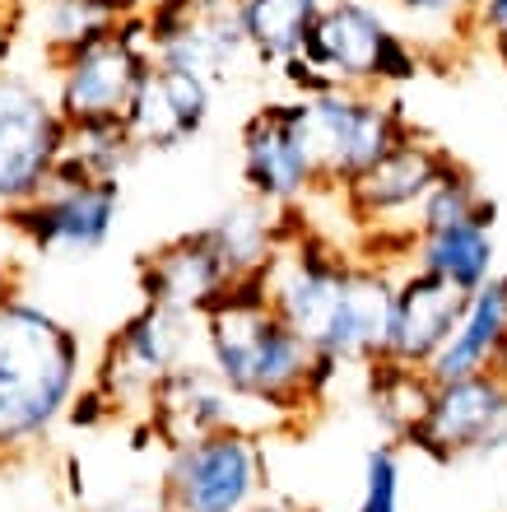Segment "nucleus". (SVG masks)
Returning a JSON list of instances; mask_svg holds the SVG:
<instances>
[{
    "instance_id": "obj_1",
    "label": "nucleus",
    "mask_w": 507,
    "mask_h": 512,
    "mask_svg": "<svg viewBox=\"0 0 507 512\" xmlns=\"http://www.w3.org/2000/svg\"><path fill=\"white\" fill-rule=\"evenodd\" d=\"M396 275L377 256L340 252L317 233L294 229L284 238L275 266L266 270L270 303L298 336L340 368H368L387 359Z\"/></svg>"
},
{
    "instance_id": "obj_2",
    "label": "nucleus",
    "mask_w": 507,
    "mask_h": 512,
    "mask_svg": "<svg viewBox=\"0 0 507 512\" xmlns=\"http://www.w3.org/2000/svg\"><path fill=\"white\" fill-rule=\"evenodd\" d=\"M201 354L242 405H261L280 419L317 405L340 373L335 359H321L275 312L266 275L238 280L219 308L205 312Z\"/></svg>"
},
{
    "instance_id": "obj_3",
    "label": "nucleus",
    "mask_w": 507,
    "mask_h": 512,
    "mask_svg": "<svg viewBox=\"0 0 507 512\" xmlns=\"http://www.w3.org/2000/svg\"><path fill=\"white\" fill-rule=\"evenodd\" d=\"M84 345L24 294H0V457L42 443L75 410Z\"/></svg>"
},
{
    "instance_id": "obj_4",
    "label": "nucleus",
    "mask_w": 507,
    "mask_h": 512,
    "mask_svg": "<svg viewBox=\"0 0 507 512\" xmlns=\"http://www.w3.org/2000/svg\"><path fill=\"white\" fill-rule=\"evenodd\" d=\"M428 66H433L428 47L405 24H396V14L382 0H331L307 47L280 66V80L294 94H321V89L391 94L419 80Z\"/></svg>"
},
{
    "instance_id": "obj_5",
    "label": "nucleus",
    "mask_w": 507,
    "mask_h": 512,
    "mask_svg": "<svg viewBox=\"0 0 507 512\" xmlns=\"http://www.w3.org/2000/svg\"><path fill=\"white\" fill-rule=\"evenodd\" d=\"M154 70V47L145 33V14L117 24L103 38L84 42L75 52L52 56V94L70 126L126 122L140 84Z\"/></svg>"
},
{
    "instance_id": "obj_6",
    "label": "nucleus",
    "mask_w": 507,
    "mask_h": 512,
    "mask_svg": "<svg viewBox=\"0 0 507 512\" xmlns=\"http://www.w3.org/2000/svg\"><path fill=\"white\" fill-rule=\"evenodd\" d=\"M298 98H303L307 135L321 163V182L331 191L359 182L414 131L401 103L377 89H321V94Z\"/></svg>"
},
{
    "instance_id": "obj_7",
    "label": "nucleus",
    "mask_w": 507,
    "mask_h": 512,
    "mask_svg": "<svg viewBox=\"0 0 507 512\" xmlns=\"http://www.w3.org/2000/svg\"><path fill=\"white\" fill-rule=\"evenodd\" d=\"M266 452L256 429H219L173 447L163 471V512H252L266 503Z\"/></svg>"
},
{
    "instance_id": "obj_8",
    "label": "nucleus",
    "mask_w": 507,
    "mask_h": 512,
    "mask_svg": "<svg viewBox=\"0 0 507 512\" xmlns=\"http://www.w3.org/2000/svg\"><path fill=\"white\" fill-rule=\"evenodd\" d=\"M66 149L70 122L52 89L24 70H0V210L10 215L52 187Z\"/></svg>"
},
{
    "instance_id": "obj_9",
    "label": "nucleus",
    "mask_w": 507,
    "mask_h": 512,
    "mask_svg": "<svg viewBox=\"0 0 507 512\" xmlns=\"http://www.w3.org/2000/svg\"><path fill=\"white\" fill-rule=\"evenodd\" d=\"M145 33L154 61L196 70L214 84L242 66H261L247 42L242 0H154L145 5Z\"/></svg>"
},
{
    "instance_id": "obj_10",
    "label": "nucleus",
    "mask_w": 507,
    "mask_h": 512,
    "mask_svg": "<svg viewBox=\"0 0 507 512\" xmlns=\"http://www.w3.org/2000/svg\"><path fill=\"white\" fill-rule=\"evenodd\" d=\"M447 163H452L447 149L433 145L428 135L410 131L377 168H368L359 182H349V187L340 191V201H345L349 219H354L377 247L396 233V243L410 252L414 219L424 210L428 191L438 187V177L447 173Z\"/></svg>"
},
{
    "instance_id": "obj_11",
    "label": "nucleus",
    "mask_w": 507,
    "mask_h": 512,
    "mask_svg": "<svg viewBox=\"0 0 507 512\" xmlns=\"http://www.w3.org/2000/svg\"><path fill=\"white\" fill-rule=\"evenodd\" d=\"M242 182L247 196L270 210H294L312 191H321V163L307 135L303 98H280L256 108L242 126Z\"/></svg>"
},
{
    "instance_id": "obj_12",
    "label": "nucleus",
    "mask_w": 507,
    "mask_h": 512,
    "mask_svg": "<svg viewBox=\"0 0 507 512\" xmlns=\"http://www.w3.org/2000/svg\"><path fill=\"white\" fill-rule=\"evenodd\" d=\"M121 215V182H98L56 168L52 187L10 210V229L42 256H94Z\"/></svg>"
},
{
    "instance_id": "obj_13",
    "label": "nucleus",
    "mask_w": 507,
    "mask_h": 512,
    "mask_svg": "<svg viewBox=\"0 0 507 512\" xmlns=\"http://www.w3.org/2000/svg\"><path fill=\"white\" fill-rule=\"evenodd\" d=\"M201 326L187 312H173L163 303H145V308L126 317L117 336L107 340L103 368H98V391H103L112 410L131 401H149L168 373H177L182 364H191L187 354L201 340Z\"/></svg>"
},
{
    "instance_id": "obj_14",
    "label": "nucleus",
    "mask_w": 507,
    "mask_h": 512,
    "mask_svg": "<svg viewBox=\"0 0 507 512\" xmlns=\"http://www.w3.org/2000/svg\"><path fill=\"white\" fill-rule=\"evenodd\" d=\"M410 443L433 461L480 457L507 443V373H475V378L433 382L419 429Z\"/></svg>"
},
{
    "instance_id": "obj_15",
    "label": "nucleus",
    "mask_w": 507,
    "mask_h": 512,
    "mask_svg": "<svg viewBox=\"0 0 507 512\" xmlns=\"http://www.w3.org/2000/svg\"><path fill=\"white\" fill-rule=\"evenodd\" d=\"M233 284H238V275L228 266L214 229L182 233V238L163 243L159 252H149L140 261V294H145V303H163V308L187 312L196 322L224 303Z\"/></svg>"
},
{
    "instance_id": "obj_16",
    "label": "nucleus",
    "mask_w": 507,
    "mask_h": 512,
    "mask_svg": "<svg viewBox=\"0 0 507 512\" xmlns=\"http://www.w3.org/2000/svg\"><path fill=\"white\" fill-rule=\"evenodd\" d=\"M214 112V80L182 66H163L154 61L149 80L140 84L126 126H131L140 149H177L191 135H201Z\"/></svg>"
},
{
    "instance_id": "obj_17",
    "label": "nucleus",
    "mask_w": 507,
    "mask_h": 512,
    "mask_svg": "<svg viewBox=\"0 0 507 512\" xmlns=\"http://www.w3.org/2000/svg\"><path fill=\"white\" fill-rule=\"evenodd\" d=\"M466 308V294L452 289L447 280L428 275L419 266H405L396 275V303H391V336H387V359L405 368H424L438 359V350L452 336L456 317Z\"/></svg>"
},
{
    "instance_id": "obj_18",
    "label": "nucleus",
    "mask_w": 507,
    "mask_h": 512,
    "mask_svg": "<svg viewBox=\"0 0 507 512\" xmlns=\"http://www.w3.org/2000/svg\"><path fill=\"white\" fill-rule=\"evenodd\" d=\"M238 396L210 373V364H182L149 396V424L168 447L238 424Z\"/></svg>"
},
{
    "instance_id": "obj_19",
    "label": "nucleus",
    "mask_w": 507,
    "mask_h": 512,
    "mask_svg": "<svg viewBox=\"0 0 507 512\" xmlns=\"http://www.w3.org/2000/svg\"><path fill=\"white\" fill-rule=\"evenodd\" d=\"M475 373H507V275H494L475 294H466L452 336L428 364L433 382L475 378Z\"/></svg>"
},
{
    "instance_id": "obj_20",
    "label": "nucleus",
    "mask_w": 507,
    "mask_h": 512,
    "mask_svg": "<svg viewBox=\"0 0 507 512\" xmlns=\"http://www.w3.org/2000/svg\"><path fill=\"white\" fill-rule=\"evenodd\" d=\"M410 266L447 280L461 294H475L480 284L498 275V243H494V210L438 229H419L410 238Z\"/></svg>"
},
{
    "instance_id": "obj_21",
    "label": "nucleus",
    "mask_w": 507,
    "mask_h": 512,
    "mask_svg": "<svg viewBox=\"0 0 507 512\" xmlns=\"http://www.w3.org/2000/svg\"><path fill=\"white\" fill-rule=\"evenodd\" d=\"M326 5L331 0H242V24H247L252 56L266 70H280L284 61H294L307 47Z\"/></svg>"
},
{
    "instance_id": "obj_22",
    "label": "nucleus",
    "mask_w": 507,
    "mask_h": 512,
    "mask_svg": "<svg viewBox=\"0 0 507 512\" xmlns=\"http://www.w3.org/2000/svg\"><path fill=\"white\" fill-rule=\"evenodd\" d=\"M140 14H145L140 0H42L38 38L47 47V56H61V52L84 47V42L103 38V33H112L117 24H131Z\"/></svg>"
},
{
    "instance_id": "obj_23",
    "label": "nucleus",
    "mask_w": 507,
    "mask_h": 512,
    "mask_svg": "<svg viewBox=\"0 0 507 512\" xmlns=\"http://www.w3.org/2000/svg\"><path fill=\"white\" fill-rule=\"evenodd\" d=\"M368 401H373V415L382 419V429L391 438L410 443V433L419 429V419H424L428 401H433V378L424 368L377 359V364H368Z\"/></svg>"
},
{
    "instance_id": "obj_24",
    "label": "nucleus",
    "mask_w": 507,
    "mask_h": 512,
    "mask_svg": "<svg viewBox=\"0 0 507 512\" xmlns=\"http://www.w3.org/2000/svg\"><path fill=\"white\" fill-rule=\"evenodd\" d=\"M140 159V145L126 122H98V126H70V149L61 168L98 182H121V173Z\"/></svg>"
},
{
    "instance_id": "obj_25",
    "label": "nucleus",
    "mask_w": 507,
    "mask_h": 512,
    "mask_svg": "<svg viewBox=\"0 0 507 512\" xmlns=\"http://www.w3.org/2000/svg\"><path fill=\"white\" fill-rule=\"evenodd\" d=\"M414 38L428 47V56L438 61V38H452V42H470L480 38L475 33V10L480 0H382Z\"/></svg>"
},
{
    "instance_id": "obj_26",
    "label": "nucleus",
    "mask_w": 507,
    "mask_h": 512,
    "mask_svg": "<svg viewBox=\"0 0 507 512\" xmlns=\"http://www.w3.org/2000/svg\"><path fill=\"white\" fill-rule=\"evenodd\" d=\"M354 512H401V457L391 443L363 457V485Z\"/></svg>"
},
{
    "instance_id": "obj_27",
    "label": "nucleus",
    "mask_w": 507,
    "mask_h": 512,
    "mask_svg": "<svg viewBox=\"0 0 507 512\" xmlns=\"http://www.w3.org/2000/svg\"><path fill=\"white\" fill-rule=\"evenodd\" d=\"M19 33H24V14L14 0H0V70H10V56L19 47Z\"/></svg>"
},
{
    "instance_id": "obj_28",
    "label": "nucleus",
    "mask_w": 507,
    "mask_h": 512,
    "mask_svg": "<svg viewBox=\"0 0 507 512\" xmlns=\"http://www.w3.org/2000/svg\"><path fill=\"white\" fill-rule=\"evenodd\" d=\"M484 42H489V52H494V56H498V66H503V70H507V24H503V28H498V33H489V38H484Z\"/></svg>"
},
{
    "instance_id": "obj_29",
    "label": "nucleus",
    "mask_w": 507,
    "mask_h": 512,
    "mask_svg": "<svg viewBox=\"0 0 507 512\" xmlns=\"http://www.w3.org/2000/svg\"><path fill=\"white\" fill-rule=\"evenodd\" d=\"M0 294H10V261H0Z\"/></svg>"
},
{
    "instance_id": "obj_30",
    "label": "nucleus",
    "mask_w": 507,
    "mask_h": 512,
    "mask_svg": "<svg viewBox=\"0 0 507 512\" xmlns=\"http://www.w3.org/2000/svg\"><path fill=\"white\" fill-rule=\"evenodd\" d=\"M252 512H298V508H284V503H256Z\"/></svg>"
}]
</instances>
